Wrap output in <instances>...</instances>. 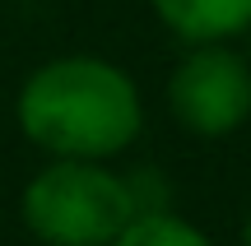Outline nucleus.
Here are the masks:
<instances>
[{"instance_id":"nucleus-1","label":"nucleus","mask_w":251,"mask_h":246,"mask_svg":"<svg viewBox=\"0 0 251 246\" xmlns=\"http://www.w3.org/2000/svg\"><path fill=\"white\" fill-rule=\"evenodd\" d=\"M19 130L51 158H117L144 126L135 79L102 56H56L14 98Z\"/></svg>"},{"instance_id":"nucleus-2","label":"nucleus","mask_w":251,"mask_h":246,"mask_svg":"<svg viewBox=\"0 0 251 246\" xmlns=\"http://www.w3.org/2000/svg\"><path fill=\"white\" fill-rule=\"evenodd\" d=\"M24 228L47 246H112L140 214L130 177L102 158H51L24 186Z\"/></svg>"},{"instance_id":"nucleus-3","label":"nucleus","mask_w":251,"mask_h":246,"mask_svg":"<svg viewBox=\"0 0 251 246\" xmlns=\"http://www.w3.org/2000/svg\"><path fill=\"white\" fill-rule=\"evenodd\" d=\"M168 107L200 139L233 135L251 116V61L228 42H196L168 79Z\"/></svg>"},{"instance_id":"nucleus-4","label":"nucleus","mask_w":251,"mask_h":246,"mask_svg":"<svg viewBox=\"0 0 251 246\" xmlns=\"http://www.w3.org/2000/svg\"><path fill=\"white\" fill-rule=\"evenodd\" d=\"M158 23L186 46L228 42L251 28V0H149Z\"/></svg>"},{"instance_id":"nucleus-5","label":"nucleus","mask_w":251,"mask_h":246,"mask_svg":"<svg viewBox=\"0 0 251 246\" xmlns=\"http://www.w3.org/2000/svg\"><path fill=\"white\" fill-rule=\"evenodd\" d=\"M112 246H214L196 223L177 219L172 209H144L121 228V237Z\"/></svg>"},{"instance_id":"nucleus-6","label":"nucleus","mask_w":251,"mask_h":246,"mask_svg":"<svg viewBox=\"0 0 251 246\" xmlns=\"http://www.w3.org/2000/svg\"><path fill=\"white\" fill-rule=\"evenodd\" d=\"M242 246H251V214H247V223H242Z\"/></svg>"},{"instance_id":"nucleus-7","label":"nucleus","mask_w":251,"mask_h":246,"mask_svg":"<svg viewBox=\"0 0 251 246\" xmlns=\"http://www.w3.org/2000/svg\"><path fill=\"white\" fill-rule=\"evenodd\" d=\"M247 33H251V28H247ZM247 61H251V42H247Z\"/></svg>"}]
</instances>
